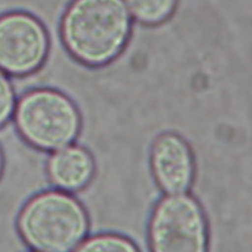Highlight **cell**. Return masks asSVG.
<instances>
[{
	"instance_id": "6da1fadb",
	"label": "cell",
	"mask_w": 252,
	"mask_h": 252,
	"mask_svg": "<svg viewBox=\"0 0 252 252\" xmlns=\"http://www.w3.org/2000/svg\"><path fill=\"white\" fill-rule=\"evenodd\" d=\"M130 32L124 0H72L60 23L61 39L80 63L100 66L123 49Z\"/></svg>"
},
{
	"instance_id": "52a82bcc",
	"label": "cell",
	"mask_w": 252,
	"mask_h": 252,
	"mask_svg": "<svg viewBox=\"0 0 252 252\" xmlns=\"http://www.w3.org/2000/svg\"><path fill=\"white\" fill-rule=\"evenodd\" d=\"M94 172L91 155L83 148L72 146L56 152L48 159L51 180L61 188L78 190L84 187Z\"/></svg>"
},
{
	"instance_id": "3957f363",
	"label": "cell",
	"mask_w": 252,
	"mask_h": 252,
	"mask_svg": "<svg viewBox=\"0 0 252 252\" xmlns=\"http://www.w3.org/2000/svg\"><path fill=\"white\" fill-rule=\"evenodd\" d=\"M18 131L32 145L54 150L66 146L78 135L80 115L63 93L39 88L22 95L15 110Z\"/></svg>"
},
{
	"instance_id": "8992f818",
	"label": "cell",
	"mask_w": 252,
	"mask_h": 252,
	"mask_svg": "<svg viewBox=\"0 0 252 252\" xmlns=\"http://www.w3.org/2000/svg\"><path fill=\"white\" fill-rule=\"evenodd\" d=\"M152 164L159 186L169 194H180L191 184L193 159L187 144L178 136L164 134L153 147Z\"/></svg>"
},
{
	"instance_id": "7a4b0ae2",
	"label": "cell",
	"mask_w": 252,
	"mask_h": 252,
	"mask_svg": "<svg viewBox=\"0 0 252 252\" xmlns=\"http://www.w3.org/2000/svg\"><path fill=\"white\" fill-rule=\"evenodd\" d=\"M19 226L25 240L38 252H71L87 233L88 218L71 196L46 192L25 206Z\"/></svg>"
},
{
	"instance_id": "8fae6325",
	"label": "cell",
	"mask_w": 252,
	"mask_h": 252,
	"mask_svg": "<svg viewBox=\"0 0 252 252\" xmlns=\"http://www.w3.org/2000/svg\"><path fill=\"white\" fill-rule=\"evenodd\" d=\"M1 166H2V157H1V152H0V171H1Z\"/></svg>"
},
{
	"instance_id": "30bf717a",
	"label": "cell",
	"mask_w": 252,
	"mask_h": 252,
	"mask_svg": "<svg viewBox=\"0 0 252 252\" xmlns=\"http://www.w3.org/2000/svg\"><path fill=\"white\" fill-rule=\"evenodd\" d=\"M15 94L11 79L0 70V127L8 121L14 110Z\"/></svg>"
},
{
	"instance_id": "ba28073f",
	"label": "cell",
	"mask_w": 252,
	"mask_h": 252,
	"mask_svg": "<svg viewBox=\"0 0 252 252\" xmlns=\"http://www.w3.org/2000/svg\"><path fill=\"white\" fill-rule=\"evenodd\" d=\"M127 9L136 20L156 25L166 20L173 12L177 0H124Z\"/></svg>"
},
{
	"instance_id": "9c48e42d",
	"label": "cell",
	"mask_w": 252,
	"mask_h": 252,
	"mask_svg": "<svg viewBox=\"0 0 252 252\" xmlns=\"http://www.w3.org/2000/svg\"><path fill=\"white\" fill-rule=\"evenodd\" d=\"M74 252H138L128 239L118 235L94 236L78 246Z\"/></svg>"
},
{
	"instance_id": "277c9868",
	"label": "cell",
	"mask_w": 252,
	"mask_h": 252,
	"mask_svg": "<svg viewBox=\"0 0 252 252\" xmlns=\"http://www.w3.org/2000/svg\"><path fill=\"white\" fill-rule=\"evenodd\" d=\"M153 252H207V225L201 207L185 194H171L156 207L150 226Z\"/></svg>"
},
{
	"instance_id": "5b68a950",
	"label": "cell",
	"mask_w": 252,
	"mask_h": 252,
	"mask_svg": "<svg viewBox=\"0 0 252 252\" xmlns=\"http://www.w3.org/2000/svg\"><path fill=\"white\" fill-rule=\"evenodd\" d=\"M49 36L36 16L24 11L0 15V70L21 77L39 70L47 59Z\"/></svg>"
}]
</instances>
